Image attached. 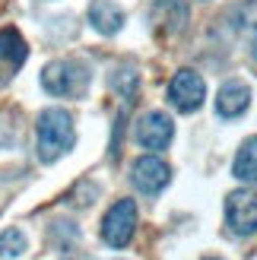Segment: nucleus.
Wrapping results in <instances>:
<instances>
[{
  "label": "nucleus",
  "mask_w": 257,
  "mask_h": 260,
  "mask_svg": "<svg viewBox=\"0 0 257 260\" xmlns=\"http://www.w3.org/2000/svg\"><path fill=\"white\" fill-rule=\"evenodd\" d=\"M76 143V130H73V118L63 108H45L38 114L35 124V149L38 159L45 165L57 162L63 152H70Z\"/></svg>",
  "instance_id": "1"
},
{
  "label": "nucleus",
  "mask_w": 257,
  "mask_h": 260,
  "mask_svg": "<svg viewBox=\"0 0 257 260\" xmlns=\"http://www.w3.org/2000/svg\"><path fill=\"white\" fill-rule=\"evenodd\" d=\"M92 73L83 60H51L42 70V89L57 99H80L86 95Z\"/></svg>",
  "instance_id": "2"
},
{
  "label": "nucleus",
  "mask_w": 257,
  "mask_h": 260,
  "mask_svg": "<svg viewBox=\"0 0 257 260\" xmlns=\"http://www.w3.org/2000/svg\"><path fill=\"white\" fill-rule=\"evenodd\" d=\"M137 232V203L134 200H118L102 219V238L111 248H127Z\"/></svg>",
  "instance_id": "3"
},
{
  "label": "nucleus",
  "mask_w": 257,
  "mask_h": 260,
  "mask_svg": "<svg viewBox=\"0 0 257 260\" xmlns=\"http://www.w3.org/2000/svg\"><path fill=\"white\" fill-rule=\"evenodd\" d=\"M203 95H207V86H203V76L194 70H178L169 83V102L178 111H197L203 105Z\"/></svg>",
  "instance_id": "4"
},
{
  "label": "nucleus",
  "mask_w": 257,
  "mask_h": 260,
  "mask_svg": "<svg viewBox=\"0 0 257 260\" xmlns=\"http://www.w3.org/2000/svg\"><path fill=\"white\" fill-rule=\"evenodd\" d=\"M226 222L235 235H254L257 232V193L232 190L226 197Z\"/></svg>",
  "instance_id": "5"
},
{
  "label": "nucleus",
  "mask_w": 257,
  "mask_h": 260,
  "mask_svg": "<svg viewBox=\"0 0 257 260\" xmlns=\"http://www.w3.org/2000/svg\"><path fill=\"white\" fill-rule=\"evenodd\" d=\"M175 137V121L165 111H146L143 118L137 121V143L146 149H165Z\"/></svg>",
  "instance_id": "6"
},
{
  "label": "nucleus",
  "mask_w": 257,
  "mask_h": 260,
  "mask_svg": "<svg viewBox=\"0 0 257 260\" xmlns=\"http://www.w3.org/2000/svg\"><path fill=\"white\" fill-rule=\"evenodd\" d=\"M131 178H134L137 190H143L146 197H156V193L165 190V184L172 181V168L165 165L162 159H156V155H143V159L134 162Z\"/></svg>",
  "instance_id": "7"
},
{
  "label": "nucleus",
  "mask_w": 257,
  "mask_h": 260,
  "mask_svg": "<svg viewBox=\"0 0 257 260\" xmlns=\"http://www.w3.org/2000/svg\"><path fill=\"white\" fill-rule=\"evenodd\" d=\"M25 57H29L25 38L16 29H0V86H7L22 70Z\"/></svg>",
  "instance_id": "8"
},
{
  "label": "nucleus",
  "mask_w": 257,
  "mask_h": 260,
  "mask_svg": "<svg viewBox=\"0 0 257 260\" xmlns=\"http://www.w3.org/2000/svg\"><path fill=\"white\" fill-rule=\"evenodd\" d=\"M149 22L159 35H178L187 22V0H152Z\"/></svg>",
  "instance_id": "9"
},
{
  "label": "nucleus",
  "mask_w": 257,
  "mask_h": 260,
  "mask_svg": "<svg viewBox=\"0 0 257 260\" xmlns=\"http://www.w3.org/2000/svg\"><path fill=\"white\" fill-rule=\"evenodd\" d=\"M248 105H251V89L238 80L226 83L219 89V95H216V114L219 118H241L248 111Z\"/></svg>",
  "instance_id": "10"
},
{
  "label": "nucleus",
  "mask_w": 257,
  "mask_h": 260,
  "mask_svg": "<svg viewBox=\"0 0 257 260\" xmlns=\"http://www.w3.org/2000/svg\"><path fill=\"white\" fill-rule=\"evenodd\" d=\"M89 22L92 29L102 32V35H114L124 29V10L111 0H92L89 4Z\"/></svg>",
  "instance_id": "11"
},
{
  "label": "nucleus",
  "mask_w": 257,
  "mask_h": 260,
  "mask_svg": "<svg viewBox=\"0 0 257 260\" xmlns=\"http://www.w3.org/2000/svg\"><path fill=\"white\" fill-rule=\"evenodd\" d=\"M232 175L238 181H248V184H257V137H248L241 143V149L232 162Z\"/></svg>",
  "instance_id": "12"
},
{
  "label": "nucleus",
  "mask_w": 257,
  "mask_h": 260,
  "mask_svg": "<svg viewBox=\"0 0 257 260\" xmlns=\"http://www.w3.org/2000/svg\"><path fill=\"white\" fill-rule=\"evenodd\" d=\"M25 251H29V238H25V232L7 229L4 235H0V257H22Z\"/></svg>",
  "instance_id": "13"
},
{
  "label": "nucleus",
  "mask_w": 257,
  "mask_h": 260,
  "mask_svg": "<svg viewBox=\"0 0 257 260\" xmlns=\"http://www.w3.org/2000/svg\"><path fill=\"white\" fill-rule=\"evenodd\" d=\"M111 89H114L118 95H124V102L131 105L134 95H137V73H134V67L114 70V76H111Z\"/></svg>",
  "instance_id": "14"
},
{
  "label": "nucleus",
  "mask_w": 257,
  "mask_h": 260,
  "mask_svg": "<svg viewBox=\"0 0 257 260\" xmlns=\"http://www.w3.org/2000/svg\"><path fill=\"white\" fill-rule=\"evenodd\" d=\"M251 60H254V63H257V35H254V38H251Z\"/></svg>",
  "instance_id": "15"
},
{
  "label": "nucleus",
  "mask_w": 257,
  "mask_h": 260,
  "mask_svg": "<svg viewBox=\"0 0 257 260\" xmlns=\"http://www.w3.org/2000/svg\"><path fill=\"white\" fill-rule=\"evenodd\" d=\"M207 260H216V257H207Z\"/></svg>",
  "instance_id": "16"
}]
</instances>
